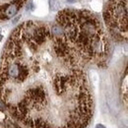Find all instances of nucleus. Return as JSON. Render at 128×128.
I'll use <instances>...</instances> for the list:
<instances>
[{"label":"nucleus","mask_w":128,"mask_h":128,"mask_svg":"<svg viewBox=\"0 0 128 128\" xmlns=\"http://www.w3.org/2000/svg\"><path fill=\"white\" fill-rule=\"evenodd\" d=\"M49 7L52 11H58L60 9V2L58 0H49Z\"/></svg>","instance_id":"nucleus-4"},{"label":"nucleus","mask_w":128,"mask_h":128,"mask_svg":"<svg viewBox=\"0 0 128 128\" xmlns=\"http://www.w3.org/2000/svg\"><path fill=\"white\" fill-rule=\"evenodd\" d=\"M56 23L82 59L94 63L106 61L110 54V42L95 14L88 10L65 9L57 14Z\"/></svg>","instance_id":"nucleus-2"},{"label":"nucleus","mask_w":128,"mask_h":128,"mask_svg":"<svg viewBox=\"0 0 128 128\" xmlns=\"http://www.w3.org/2000/svg\"><path fill=\"white\" fill-rule=\"evenodd\" d=\"M96 128H106L104 125H102V124H98V125H96Z\"/></svg>","instance_id":"nucleus-6"},{"label":"nucleus","mask_w":128,"mask_h":128,"mask_svg":"<svg viewBox=\"0 0 128 128\" xmlns=\"http://www.w3.org/2000/svg\"><path fill=\"white\" fill-rule=\"evenodd\" d=\"M69 3H74V2H76V0H67Z\"/></svg>","instance_id":"nucleus-7"},{"label":"nucleus","mask_w":128,"mask_h":128,"mask_svg":"<svg viewBox=\"0 0 128 128\" xmlns=\"http://www.w3.org/2000/svg\"><path fill=\"white\" fill-rule=\"evenodd\" d=\"M92 8L95 11H100L102 9V1L100 0H93L92 1Z\"/></svg>","instance_id":"nucleus-5"},{"label":"nucleus","mask_w":128,"mask_h":128,"mask_svg":"<svg viewBox=\"0 0 128 128\" xmlns=\"http://www.w3.org/2000/svg\"><path fill=\"white\" fill-rule=\"evenodd\" d=\"M0 100L30 128H84L93 98L80 55L56 25L27 21L8 38Z\"/></svg>","instance_id":"nucleus-1"},{"label":"nucleus","mask_w":128,"mask_h":128,"mask_svg":"<svg viewBox=\"0 0 128 128\" xmlns=\"http://www.w3.org/2000/svg\"><path fill=\"white\" fill-rule=\"evenodd\" d=\"M104 20L112 36L121 40L127 38V0H108Z\"/></svg>","instance_id":"nucleus-3"}]
</instances>
